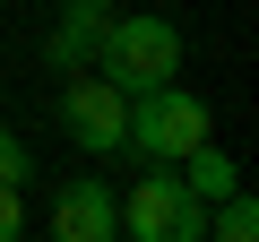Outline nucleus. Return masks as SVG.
<instances>
[{
  "label": "nucleus",
  "instance_id": "1",
  "mask_svg": "<svg viewBox=\"0 0 259 242\" xmlns=\"http://www.w3.org/2000/svg\"><path fill=\"white\" fill-rule=\"evenodd\" d=\"M95 78H112L121 95H147V87L182 78V26L156 18V9H112L104 52H95Z\"/></svg>",
  "mask_w": 259,
  "mask_h": 242
},
{
  "label": "nucleus",
  "instance_id": "2",
  "mask_svg": "<svg viewBox=\"0 0 259 242\" xmlns=\"http://www.w3.org/2000/svg\"><path fill=\"white\" fill-rule=\"evenodd\" d=\"M112 208H121V233H130V242H207V199H199L173 165H147L139 190L112 199Z\"/></svg>",
  "mask_w": 259,
  "mask_h": 242
},
{
  "label": "nucleus",
  "instance_id": "3",
  "mask_svg": "<svg viewBox=\"0 0 259 242\" xmlns=\"http://www.w3.org/2000/svg\"><path fill=\"white\" fill-rule=\"evenodd\" d=\"M199 139H207V104H199L182 78L130 95V156H147V165H182Z\"/></svg>",
  "mask_w": 259,
  "mask_h": 242
},
{
  "label": "nucleus",
  "instance_id": "4",
  "mask_svg": "<svg viewBox=\"0 0 259 242\" xmlns=\"http://www.w3.org/2000/svg\"><path fill=\"white\" fill-rule=\"evenodd\" d=\"M61 130L87 147V156H130V95L95 69H69L61 78Z\"/></svg>",
  "mask_w": 259,
  "mask_h": 242
},
{
  "label": "nucleus",
  "instance_id": "5",
  "mask_svg": "<svg viewBox=\"0 0 259 242\" xmlns=\"http://www.w3.org/2000/svg\"><path fill=\"white\" fill-rule=\"evenodd\" d=\"M52 242H121V208H112V190H104L95 173L61 182V199H52Z\"/></svg>",
  "mask_w": 259,
  "mask_h": 242
},
{
  "label": "nucleus",
  "instance_id": "6",
  "mask_svg": "<svg viewBox=\"0 0 259 242\" xmlns=\"http://www.w3.org/2000/svg\"><path fill=\"white\" fill-rule=\"evenodd\" d=\"M104 26H112V0H61V18H52V35H44V61H52L61 78H69V69H95Z\"/></svg>",
  "mask_w": 259,
  "mask_h": 242
},
{
  "label": "nucleus",
  "instance_id": "7",
  "mask_svg": "<svg viewBox=\"0 0 259 242\" xmlns=\"http://www.w3.org/2000/svg\"><path fill=\"white\" fill-rule=\"evenodd\" d=\"M173 173H182V182H190V190H199V199H207V208H216V199H225V190H242V173H233V156H225V147H216V139H199V147H190V156H182V165H173Z\"/></svg>",
  "mask_w": 259,
  "mask_h": 242
},
{
  "label": "nucleus",
  "instance_id": "8",
  "mask_svg": "<svg viewBox=\"0 0 259 242\" xmlns=\"http://www.w3.org/2000/svg\"><path fill=\"white\" fill-rule=\"evenodd\" d=\"M207 242H259V208H250L242 190H225V199L207 208Z\"/></svg>",
  "mask_w": 259,
  "mask_h": 242
},
{
  "label": "nucleus",
  "instance_id": "9",
  "mask_svg": "<svg viewBox=\"0 0 259 242\" xmlns=\"http://www.w3.org/2000/svg\"><path fill=\"white\" fill-rule=\"evenodd\" d=\"M26 173H35V147L18 130H0V190H26Z\"/></svg>",
  "mask_w": 259,
  "mask_h": 242
},
{
  "label": "nucleus",
  "instance_id": "10",
  "mask_svg": "<svg viewBox=\"0 0 259 242\" xmlns=\"http://www.w3.org/2000/svg\"><path fill=\"white\" fill-rule=\"evenodd\" d=\"M26 233V208H18V190H0V242H18Z\"/></svg>",
  "mask_w": 259,
  "mask_h": 242
}]
</instances>
